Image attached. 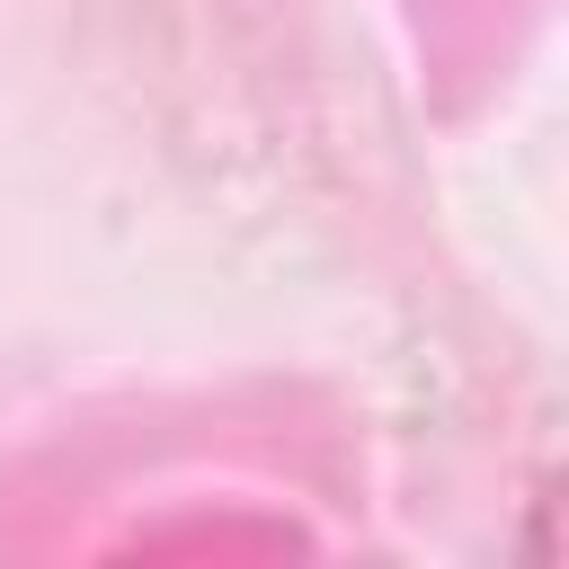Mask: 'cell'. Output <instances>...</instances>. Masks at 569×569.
<instances>
[{"label": "cell", "mask_w": 569, "mask_h": 569, "mask_svg": "<svg viewBox=\"0 0 569 569\" xmlns=\"http://www.w3.org/2000/svg\"><path fill=\"white\" fill-rule=\"evenodd\" d=\"M222 560V551H311V533L293 516H169V525H133L116 542V560Z\"/></svg>", "instance_id": "1"}]
</instances>
